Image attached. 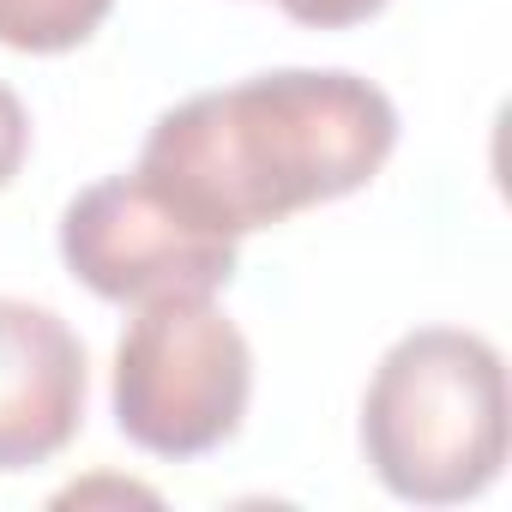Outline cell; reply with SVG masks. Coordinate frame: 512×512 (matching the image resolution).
Masks as SVG:
<instances>
[{"label":"cell","instance_id":"cell-6","mask_svg":"<svg viewBox=\"0 0 512 512\" xmlns=\"http://www.w3.org/2000/svg\"><path fill=\"white\" fill-rule=\"evenodd\" d=\"M115 0H0V49L67 55L103 31Z\"/></svg>","mask_w":512,"mask_h":512},{"label":"cell","instance_id":"cell-3","mask_svg":"<svg viewBox=\"0 0 512 512\" xmlns=\"http://www.w3.org/2000/svg\"><path fill=\"white\" fill-rule=\"evenodd\" d=\"M115 428L151 458H205L235 440L253 398L241 326L199 290L151 296L115 344Z\"/></svg>","mask_w":512,"mask_h":512},{"label":"cell","instance_id":"cell-8","mask_svg":"<svg viewBox=\"0 0 512 512\" xmlns=\"http://www.w3.org/2000/svg\"><path fill=\"white\" fill-rule=\"evenodd\" d=\"M25 157H31V115L13 85H0V187H13Z\"/></svg>","mask_w":512,"mask_h":512},{"label":"cell","instance_id":"cell-4","mask_svg":"<svg viewBox=\"0 0 512 512\" xmlns=\"http://www.w3.org/2000/svg\"><path fill=\"white\" fill-rule=\"evenodd\" d=\"M61 260L103 302H151V296H217L235 278V241L187 223L163 193L139 181V169L91 181L61 211Z\"/></svg>","mask_w":512,"mask_h":512},{"label":"cell","instance_id":"cell-2","mask_svg":"<svg viewBox=\"0 0 512 512\" xmlns=\"http://www.w3.org/2000/svg\"><path fill=\"white\" fill-rule=\"evenodd\" d=\"M362 452L386 494L458 506L506 464V362L482 332H404L362 398Z\"/></svg>","mask_w":512,"mask_h":512},{"label":"cell","instance_id":"cell-5","mask_svg":"<svg viewBox=\"0 0 512 512\" xmlns=\"http://www.w3.org/2000/svg\"><path fill=\"white\" fill-rule=\"evenodd\" d=\"M85 422V344L37 302L0 296V476L37 470Z\"/></svg>","mask_w":512,"mask_h":512},{"label":"cell","instance_id":"cell-7","mask_svg":"<svg viewBox=\"0 0 512 512\" xmlns=\"http://www.w3.org/2000/svg\"><path fill=\"white\" fill-rule=\"evenodd\" d=\"M278 7H284L296 25H314V31H350V25H368L374 13H386V0H278Z\"/></svg>","mask_w":512,"mask_h":512},{"label":"cell","instance_id":"cell-1","mask_svg":"<svg viewBox=\"0 0 512 512\" xmlns=\"http://www.w3.org/2000/svg\"><path fill=\"white\" fill-rule=\"evenodd\" d=\"M398 151L392 97L338 67H278L157 115L139 181L211 235H253L362 193Z\"/></svg>","mask_w":512,"mask_h":512}]
</instances>
